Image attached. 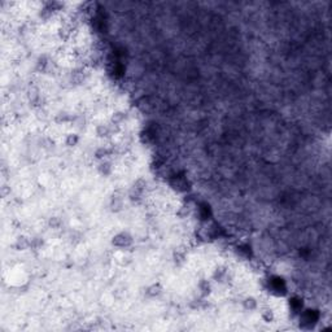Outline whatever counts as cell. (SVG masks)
Listing matches in <instances>:
<instances>
[{
  "label": "cell",
  "mask_w": 332,
  "mask_h": 332,
  "mask_svg": "<svg viewBox=\"0 0 332 332\" xmlns=\"http://www.w3.org/2000/svg\"><path fill=\"white\" fill-rule=\"evenodd\" d=\"M244 305H245V308H247V309H254L257 304H256L254 298H247L244 301Z\"/></svg>",
  "instance_id": "obj_1"
},
{
  "label": "cell",
  "mask_w": 332,
  "mask_h": 332,
  "mask_svg": "<svg viewBox=\"0 0 332 332\" xmlns=\"http://www.w3.org/2000/svg\"><path fill=\"white\" fill-rule=\"evenodd\" d=\"M110 170H112V167H110V165H109L108 162H103L101 165H100V171L104 173V174H109Z\"/></svg>",
  "instance_id": "obj_2"
}]
</instances>
